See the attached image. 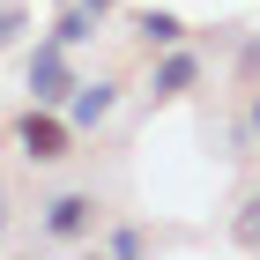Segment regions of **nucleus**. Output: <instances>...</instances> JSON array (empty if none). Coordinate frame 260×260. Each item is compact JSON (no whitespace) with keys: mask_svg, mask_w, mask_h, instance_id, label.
<instances>
[{"mask_svg":"<svg viewBox=\"0 0 260 260\" xmlns=\"http://www.w3.org/2000/svg\"><path fill=\"white\" fill-rule=\"evenodd\" d=\"M104 253H119V260H134V253H149V238H141L134 223H126V231H112V238H104Z\"/></svg>","mask_w":260,"mask_h":260,"instance_id":"nucleus-9","label":"nucleus"},{"mask_svg":"<svg viewBox=\"0 0 260 260\" xmlns=\"http://www.w3.org/2000/svg\"><path fill=\"white\" fill-rule=\"evenodd\" d=\"M134 30H141V45H149V52H164V45H186V22L171 15V8H149Z\"/></svg>","mask_w":260,"mask_h":260,"instance_id":"nucleus-7","label":"nucleus"},{"mask_svg":"<svg viewBox=\"0 0 260 260\" xmlns=\"http://www.w3.org/2000/svg\"><path fill=\"white\" fill-rule=\"evenodd\" d=\"M231 238H238V245H260V193H253V201L238 208V223H231Z\"/></svg>","mask_w":260,"mask_h":260,"instance_id":"nucleus-8","label":"nucleus"},{"mask_svg":"<svg viewBox=\"0 0 260 260\" xmlns=\"http://www.w3.org/2000/svg\"><path fill=\"white\" fill-rule=\"evenodd\" d=\"M201 82V52H186V45H164L156 75H149V97H186Z\"/></svg>","mask_w":260,"mask_h":260,"instance_id":"nucleus-5","label":"nucleus"},{"mask_svg":"<svg viewBox=\"0 0 260 260\" xmlns=\"http://www.w3.org/2000/svg\"><path fill=\"white\" fill-rule=\"evenodd\" d=\"M97 8H89V0H60V15H52V45H67V52H75V45H89L97 38Z\"/></svg>","mask_w":260,"mask_h":260,"instance_id":"nucleus-6","label":"nucleus"},{"mask_svg":"<svg viewBox=\"0 0 260 260\" xmlns=\"http://www.w3.org/2000/svg\"><path fill=\"white\" fill-rule=\"evenodd\" d=\"M75 60H67V45L45 38L38 52H30V104H67V89H75Z\"/></svg>","mask_w":260,"mask_h":260,"instance_id":"nucleus-2","label":"nucleus"},{"mask_svg":"<svg viewBox=\"0 0 260 260\" xmlns=\"http://www.w3.org/2000/svg\"><path fill=\"white\" fill-rule=\"evenodd\" d=\"M0 223H8V193H0Z\"/></svg>","mask_w":260,"mask_h":260,"instance_id":"nucleus-13","label":"nucleus"},{"mask_svg":"<svg viewBox=\"0 0 260 260\" xmlns=\"http://www.w3.org/2000/svg\"><path fill=\"white\" fill-rule=\"evenodd\" d=\"M89 8H97V15H112V0H89Z\"/></svg>","mask_w":260,"mask_h":260,"instance_id":"nucleus-12","label":"nucleus"},{"mask_svg":"<svg viewBox=\"0 0 260 260\" xmlns=\"http://www.w3.org/2000/svg\"><path fill=\"white\" fill-rule=\"evenodd\" d=\"M97 193H52L45 201V238H60V245H75V238H89L97 231Z\"/></svg>","mask_w":260,"mask_h":260,"instance_id":"nucleus-3","label":"nucleus"},{"mask_svg":"<svg viewBox=\"0 0 260 260\" xmlns=\"http://www.w3.org/2000/svg\"><path fill=\"white\" fill-rule=\"evenodd\" d=\"M15 149L30 164H60V156H75V126L60 119V104H30L15 119Z\"/></svg>","mask_w":260,"mask_h":260,"instance_id":"nucleus-1","label":"nucleus"},{"mask_svg":"<svg viewBox=\"0 0 260 260\" xmlns=\"http://www.w3.org/2000/svg\"><path fill=\"white\" fill-rule=\"evenodd\" d=\"M15 38H22V8H0V52H8Z\"/></svg>","mask_w":260,"mask_h":260,"instance_id":"nucleus-10","label":"nucleus"},{"mask_svg":"<svg viewBox=\"0 0 260 260\" xmlns=\"http://www.w3.org/2000/svg\"><path fill=\"white\" fill-rule=\"evenodd\" d=\"M60 112H67V126H75V134H89V126H104L112 112H119V82H75Z\"/></svg>","mask_w":260,"mask_h":260,"instance_id":"nucleus-4","label":"nucleus"},{"mask_svg":"<svg viewBox=\"0 0 260 260\" xmlns=\"http://www.w3.org/2000/svg\"><path fill=\"white\" fill-rule=\"evenodd\" d=\"M245 141H260V89H253V104H245Z\"/></svg>","mask_w":260,"mask_h":260,"instance_id":"nucleus-11","label":"nucleus"}]
</instances>
